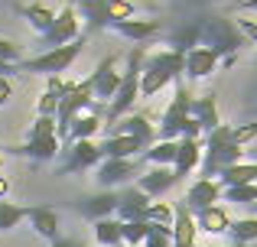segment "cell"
I'll return each mask as SVG.
<instances>
[{
    "label": "cell",
    "mask_w": 257,
    "mask_h": 247,
    "mask_svg": "<svg viewBox=\"0 0 257 247\" xmlns=\"http://www.w3.org/2000/svg\"><path fill=\"white\" fill-rule=\"evenodd\" d=\"M0 153H10V156H26V159H36V163H49L62 153V143L59 137H49V140H26V143H17V146H0Z\"/></svg>",
    "instance_id": "9a60e30c"
},
{
    "label": "cell",
    "mask_w": 257,
    "mask_h": 247,
    "mask_svg": "<svg viewBox=\"0 0 257 247\" xmlns=\"http://www.w3.org/2000/svg\"><path fill=\"white\" fill-rule=\"evenodd\" d=\"M88 111H94V88H91V82H88V78L85 82H72L69 91H65V98H62V104H59V111H56V133L65 137L72 121L88 114Z\"/></svg>",
    "instance_id": "52a82bcc"
},
{
    "label": "cell",
    "mask_w": 257,
    "mask_h": 247,
    "mask_svg": "<svg viewBox=\"0 0 257 247\" xmlns=\"http://www.w3.org/2000/svg\"><path fill=\"white\" fill-rule=\"evenodd\" d=\"M238 10H257V0H241Z\"/></svg>",
    "instance_id": "681fc988"
},
{
    "label": "cell",
    "mask_w": 257,
    "mask_h": 247,
    "mask_svg": "<svg viewBox=\"0 0 257 247\" xmlns=\"http://www.w3.org/2000/svg\"><path fill=\"white\" fill-rule=\"evenodd\" d=\"M117 192L114 189H101L98 195H88L78 202V211H82V218H88V221H104V218L117 215Z\"/></svg>",
    "instance_id": "2e32d148"
},
{
    "label": "cell",
    "mask_w": 257,
    "mask_h": 247,
    "mask_svg": "<svg viewBox=\"0 0 257 247\" xmlns=\"http://www.w3.org/2000/svg\"><path fill=\"white\" fill-rule=\"evenodd\" d=\"M234 163H244V146L231 140V124L215 127L205 133V150H202V179H218L221 169Z\"/></svg>",
    "instance_id": "277c9868"
},
{
    "label": "cell",
    "mask_w": 257,
    "mask_h": 247,
    "mask_svg": "<svg viewBox=\"0 0 257 247\" xmlns=\"http://www.w3.org/2000/svg\"><path fill=\"white\" fill-rule=\"evenodd\" d=\"M98 150L104 159H137V153H144L137 140L124 137V133H107L104 143H98Z\"/></svg>",
    "instance_id": "484cf974"
},
{
    "label": "cell",
    "mask_w": 257,
    "mask_h": 247,
    "mask_svg": "<svg viewBox=\"0 0 257 247\" xmlns=\"http://www.w3.org/2000/svg\"><path fill=\"white\" fill-rule=\"evenodd\" d=\"M117 221H144L147 208H150V198L137 189V185H127L124 192H117Z\"/></svg>",
    "instance_id": "ac0fdd59"
},
{
    "label": "cell",
    "mask_w": 257,
    "mask_h": 247,
    "mask_svg": "<svg viewBox=\"0 0 257 247\" xmlns=\"http://www.w3.org/2000/svg\"><path fill=\"white\" fill-rule=\"evenodd\" d=\"M166 46H170L173 52H192L195 46H202V17L199 20H186V23H179L176 30L166 33Z\"/></svg>",
    "instance_id": "d6986e66"
},
{
    "label": "cell",
    "mask_w": 257,
    "mask_h": 247,
    "mask_svg": "<svg viewBox=\"0 0 257 247\" xmlns=\"http://www.w3.org/2000/svg\"><path fill=\"white\" fill-rule=\"evenodd\" d=\"M10 98H13V82L0 75V108H4V104L10 101Z\"/></svg>",
    "instance_id": "f6af8a7d"
},
{
    "label": "cell",
    "mask_w": 257,
    "mask_h": 247,
    "mask_svg": "<svg viewBox=\"0 0 257 247\" xmlns=\"http://www.w3.org/2000/svg\"><path fill=\"white\" fill-rule=\"evenodd\" d=\"M186 75V56L173 49H163L157 56L144 59V72H140V98H153L166 88L170 82H179Z\"/></svg>",
    "instance_id": "3957f363"
},
{
    "label": "cell",
    "mask_w": 257,
    "mask_h": 247,
    "mask_svg": "<svg viewBox=\"0 0 257 247\" xmlns=\"http://www.w3.org/2000/svg\"><path fill=\"white\" fill-rule=\"evenodd\" d=\"M176 182H179V176H176L170 166H150L147 172H140V176H137V189L144 192L150 202H153V198H160V195H166Z\"/></svg>",
    "instance_id": "5bb4252c"
},
{
    "label": "cell",
    "mask_w": 257,
    "mask_h": 247,
    "mask_svg": "<svg viewBox=\"0 0 257 247\" xmlns=\"http://www.w3.org/2000/svg\"><path fill=\"white\" fill-rule=\"evenodd\" d=\"M238 30L244 33V39L257 43V20H238Z\"/></svg>",
    "instance_id": "ee69618b"
},
{
    "label": "cell",
    "mask_w": 257,
    "mask_h": 247,
    "mask_svg": "<svg viewBox=\"0 0 257 247\" xmlns=\"http://www.w3.org/2000/svg\"><path fill=\"white\" fill-rule=\"evenodd\" d=\"M221 59L215 56L212 49H205V46H195L192 52H186V75L192 78V82H199V78H208L215 69H218Z\"/></svg>",
    "instance_id": "cb8c5ba5"
},
{
    "label": "cell",
    "mask_w": 257,
    "mask_h": 247,
    "mask_svg": "<svg viewBox=\"0 0 257 247\" xmlns=\"http://www.w3.org/2000/svg\"><path fill=\"white\" fill-rule=\"evenodd\" d=\"M26 218H30L33 231H36L39 237H46V241H56L59 237V224H62V218H59L56 208H46V205H33V208H26Z\"/></svg>",
    "instance_id": "603a6c76"
},
{
    "label": "cell",
    "mask_w": 257,
    "mask_h": 247,
    "mask_svg": "<svg viewBox=\"0 0 257 247\" xmlns=\"http://www.w3.org/2000/svg\"><path fill=\"white\" fill-rule=\"evenodd\" d=\"M94 241H98V247H124V237H120V221H117V218L94 221Z\"/></svg>",
    "instance_id": "d6a6232c"
},
{
    "label": "cell",
    "mask_w": 257,
    "mask_h": 247,
    "mask_svg": "<svg viewBox=\"0 0 257 247\" xmlns=\"http://www.w3.org/2000/svg\"><path fill=\"white\" fill-rule=\"evenodd\" d=\"M62 153H65V159H62V166L56 169V176H75V172H85V169H98V163L104 159L94 140L69 143Z\"/></svg>",
    "instance_id": "9c48e42d"
},
{
    "label": "cell",
    "mask_w": 257,
    "mask_h": 247,
    "mask_svg": "<svg viewBox=\"0 0 257 247\" xmlns=\"http://www.w3.org/2000/svg\"><path fill=\"white\" fill-rule=\"evenodd\" d=\"M192 117L199 121L202 133H212L215 127H221V117H218V101H215V95L192 98Z\"/></svg>",
    "instance_id": "4316f807"
},
{
    "label": "cell",
    "mask_w": 257,
    "mask_h": 247,
    "mask_svg": "<svg viewBox=\"0 0 257 247\" xmlns=\"http://www.w3.org/2000/svg\"><path fill=\"white\" fill-rule=\"evenodd\" d=\"M176 150H179V140H157L150 150L140 153V159H144V163H150V166H170V169H173Z\"/></svg>",
    "instance_id": "f546056e"
},
{
    "label": "cell",
    "mask_w": 257,
    "mask_h": 247,
    "mask_svg": "<svg viewBox=\"0 0 257 247\" xmlns=\"http://www.w3.org/2000/svg\"><path fill=\"white\" fill-rule=\"evenodd\" d=\"M140 176V159H101L94 169V182L101 189H117Z\"/></svg>",
    "instance_id": "30bf717a"
},
{
    "label": "cell",
    "mask_w": 257,
    "mask_h": 247,
    "mask_svg": "<svg viewBox=\"0 0 257 247\" xmlns=\"http://www.w3.org/2000/svg\"><path fill=\"white\" fill-rule=\"evenodd\" d=\"M26 218V208L23 205H13V202H4L0 198V234H7V231H13L20 221Z\"/></svg>",
    "instance_id": "d590c367"
},
{
    "label": "cell",
    "mask_w": 257,
    "mask_h": 247,
    "mask_svg": "<svg viewBox=\"0 0 257 247\" xmlns=\"http://www.w3.org/2000/svg\"><path fill=\"white\" fill-rule=\"evenodd\" d=\"M0 62H7V65H20V62H23V49H20L17 43H10V39L0 36Z\"/></svg>",
    "instance_id": "60d3db41"
},
{
    "label": "cell",
    "mask_w": 257,
    "mask_h": 247,
    "mask_svg": "<svg viewBox=\"0 0 257 247\" xmlns=\"http://www.w3.org/2000/svg\"><path fill=\"white\" fill-rule=\"evenodd\" d=\"M23 17L30 20V26L39 33V36H46V33L52 30V23H56V10H49L46 4H30V7H23Z\"/></svg>",
    "instance_id": "1f68e13d"
},
{
    "label": "cell",
    "mask_w": 257,
    "mask_h": 247,
    "mask_svg": "<svg viewBox=\"0 0 257 247\" xmlns=\"http://www.w3.org/2000/svg\"><path fill=\"white\" fill-rule=\"evenodd\" d=\"M254 137H257V124H241V127H231V140H234L238 146H247Z\"/></svg>",
    "instance_id": "7bdbcfd3"
},
{
    "label": "cell",
    "mask_w": 257,
    "mask_h": 247,
    "mask_svg": "<svg viewBox=\"0 0 257 247\" xmlns=\"http://www.w3.org/2000/svg\"><path fill=\"white\" fill-rule=\"evenodd\" d=\"M107 133H124V137L137 140L140 150H150V146L157 143V130H153V124H150V117H147V114H127V117H120L117 124L107 127Z\"/></svg>",
    "instance_id": "7c38bea8"
},
{
    "label": "cell",
    "mask_w": 257,
    "mask_h": 247,
    "mask_svg": "<svg viewBox=\"0 0 257 247\" xmlns=\"http://www.w3.org/2000/svg\"><path fill=\"white\" fill-rule=\"evenodd\" d=\"M202 46L212 49L218 59H225V65L234 62V52L241 46H247L244 33L238 30V23L228 17H202Z\"/></svg>",
    "instance_id": "5b68a950"
},
{
    "label": "cell",
    "mask_w": 257,
    "mask_h": 247,
    "mask_svg": "<svg viewBox=\"0 0 257 247\" xmlns=\"http://www.w3.org/2000/svg\"><path fill=\"white\" fill-rule=\"evenodd\" d=\"M251 208H254V211H257V205H251Z\"/></svg>",
    "instance_id": "db71d44e"
},
{
    "label": "cell",
    "mask_w": 257,
    "mask_h": 247,
    "mask_svg": "<svg viewBox=\"0 0 257 247\" xmlns=\"http://www.w3.org/2000/svg\"><path fill=\"white\" fill-rule=\"evenodd\" d=\"M144 221L173 228V208H170V205H163V202H150V208H147V218H144Z\"/></svg>",
    "instance_id": "f35d334b"
},
{
    "label": "cell",
    "mask_w": 257,
    "mask_h": 247,
    "mask_svg": "<svg viewBox=\"0 0 257 247\" xmlns=\"http://www.w3.org/2000/svg\"><path fill=\"white\" fill-rule=\"evenodd\" d=\"M49 137H59L56 133V117H36L26 133V140H49Z\"/></svg>",
    "instance_id": "74e56055"
},
{
    "label": "cell",
    "mask_w": 257,
    "mask_h": 247,
    "mask_svg": "<svg viewBox=\"0 0 257 247\" xmlns=\"http://www.w3.org/2000/svg\"><path fill=\"white\" fill-rule=\"evenodd\" d=\"M52 247H85V244L78 241V237H56V241H52Z\"/></svg>",
    "instance_id": "bcb514c9"
},
{
    "label": "cell",
    "mask_w": 257,
    "mask_h": 247,
    "mask_svg": "<svg viewBox=\"0 0 257 247\" xmlns=\"http://www.w3.org/2000/svg\"><path fill=\"white\" fill-rule=\"evenodd\" d=\"M69 85L72 82H62L59 75L46 78V91H43V98H39V104H36V117H56V111H59V104H62Z\"/></svg>",
    "instance_id": "d4e9b609"
},
{
    "label": "cell",
    "mask_w": 257,
    "mask_h": 247,
    "mask_svg": "<svg viewBox=\"0 0 257 247\" xmlns=\"http://www.w3.org/2000/svg\"><path fill=\"white\" fill-rule=\"evenodd\" d=\"M75 4L78 20H85L88 33L111 30V13H107V0H72Z\"/></svg>",
    "instance_id": "ffe728a7"
},
{
    "label": "cell",
    "mask_w": 257,
    "mask_h": 247,
    "mask_svg": "<svg viewBox=\"0 0 257 247\" xmlns=\"http://www.w3.org/2000/svg\"><path fill=\"white\" fill-rule=\"evenodd\" d=\"M228 234H231V244L251 247V241H257V218H238V221H231Z\"/></svg>",
    "instance_id": "836d02e7"
},
{
    "label": "cell",
    "mask_w": 257,
    "mask_h": 247,
    "mask_svg": "<svg viewBox=\"0 0 257 247\" xmlns=\"http://www.w3.org/2000/svg\"><path fill=\"white\" fill-rule=\"evenodd\" d=\"M0 75H4V78L17 75V65H7V62H0Z\"/></svg>",
    "instance_id": "7dc6e473"
},
{
    "label": "cell",
    "mask_w": 257,
    "mask_h": 247,
    "mask_svg": "<svg viewBox=\"0 0 257 247\" xmlns=\"http://www.w3.org/2000/svg\"><path fill=\"white\" fill-rule=\"evenodd\" d=\"M88 82H91L94 88V98H101V101H107V98H114V91L120 88V72H117V56H104L98 62V69L88 75Z\"/></svg>",
    "instance_id": "4fadbf2b"
},
{
    "label": "cell",
    "mask_w": 257,
    "mask_h": 247,
    "mask_svg": "<svg viewBox=\"0 0 257 247\" xmlns=\"http://www.w3.org/2000/svg\"><path fill=\"white\" fill-rule=\"evenodd\" d=\"M111 30L117 33V36L131 39L134 46H147L153 36H160V20H117V23H111Z\"/></svg>",
    "instance_id": "e0dca14e"
},
{
    "label": "cell",
    "mask_w": 257,
    "mask_h": 247,
    "mask_svg": "<svg viewBox=\"0 0 257 247\" xmlns=\"http://www.w3.org/2000/svg\"><path fill=\"white\" fill-rule=\"evenodd\" d=\"M98 130H101V114H98V108H94V111H88V114L75 117L65 137H69V143H78V140H91Z\"/></svg>",
    "instance_id": "4dcf8cb0"
},
{
    "label": "cell",
    "mask_w": 257,
    "mask_h": 247,
    "mask_svg": "<svg viewBox=\"0 0 257 247\" xmlns=\"http://www.w3.org/2000/svg\"><path fill=\"white\" fill-rule=\"evenodd\" d=\"M202 150H205V143H202V140L182 137L179 140V150H176V163H173V172H176V176L186 179L192 169H199V166H202Z\"/></svg>",
    "instance_id": "7402d4cb"
},
{
    "label": "cell",
    "mask_w": 257,
    "mask_h": 247,
    "mask_svg": "<svg viewBox=\"0 0 257 247\" xmlns=\"http://www.w3.org/2000/svg\"><path fill=\"white\" fill-rule=\"evenodd\" d=\"M144 247H173V228H166V224H150V234H147Z\"/></svg>",
    "instance_id": "ab89813d"
},
{
    "label": "cell",
    "mask_w": 257,
    "mask_h": 247,
    "mask_svg": "<svg viewBox=\"0 0 257 247\" xmlns=\"http://www.w3.org/2000/svg\"><path fill=\"white\" fill-rule=\"evenodd\" d=\"M215 202H221V185H218V179H202V176H199V179H195V182L186 189V195H182V205H186L192 215L212 208Z\"/></svg>",
    "instance_id": "8fae6325"
},
{
    "label": "cell",
    "mask_w": 257,
    "mask_h": 247,
    "mask_svg": "<svg viewBox=\"0 0 257 247\" xmlns=\"http://www.w3.org/2000/svg\"><path fill=\"white\" fill-rule=\"evenodd\" d=\"M221 198H225V202H234V205H257V182L221 189Z\"/></svg>",
    "instance_id": "8d00e7d4"
},
{
    "label": "cell",
    "mask_w": 257,
    "mask_h": 247,
    "mask_svg": "<svg viewBox=\"0 0 257 247\" xmlns=\"http://www.w3.org/2000/svg\"><path fill=\"white\" fill-rule=\"evenodd\" d=\"M82 46H85V33L75 39V43H69V46L46 49V52H39V56H33V59H23V62L17 65V72H33V75H46V78L62 75V72H69L72 62L82 56Z\"/></svg>",
    "instance_id": "8992f818"
},
{
    "label": "cell",
    "mask_w": 257,
    "mask_h": 247,
    "mask_svg": "<svg viewBox=\"0 0 257 247\" xmlns=\"http://www.w3.org/2000/svg\"><path fill=\"white\" fill-rule=\"evenodd\" d=\"M195 215L182 202L173 205V247H195Z\"/></svg>",
    "instance_id": "44dd1931"
},
{
    "label": "cell",
    "mask_w": 257,
    "mask_h": 247,
    "mask_svg": "<svg viewBox=\"0 0 257 247\" xmlns=\"http://www.w3.org/2000/svg\"><path fill=\"white\" fill-rule=\"evenodd\" d=\"M82 36V30H78V13H75V4H65L62 10L56 13V23H52V30L46 33V36H39V49H59V46H69L75 43V39Z\"/></svg>",
    "instance_id": "ba28073f"
},
{
    "label": "cell",
    "mask_w": 257,
    "mask_h": 247,
    "mask_svg": "<svg viewBox=\"0 0 257 247\" xmlns=\"http://www.w3.org/2000/svg\"><path fill=\"white\" fill-rule=\"evenodd\" d=\"M36 4H46V0H36Z\"/></svg>",
    "instance_id": "f5cc1de1"
},
{
    "label": "cell",
    "mask_w": 257,
    "mask_h": 247,
    "mask_svg": "<svg viewBox=\"0 0 257 247\" xmlns=\"http://www.w3.org/2000/svg\"><path fill=\"white\" fill-rule=\"evenodd\" d=\"M195 228L205 231V234H225V231L231 228V218H228V211L221 208V205H212V208L195 215Z\"/></svg>",
    "instance_id": "83f0119b"
},
{
    "label": "cell",
    "mask_w": 257,
    "mask_h": 247,
    "mask_svg": "<svg viewBox=\"0 0 257 247\" xmlns=\"http://www.w3.org/2000/svg\"><path fill=\"white\" fill-rule=\"evenodd\" d=\"M244 153H251V159H254V163H257V150H244Z\"/></svg>",
    "instance_id": "f907efd6"
},
{
    "label": "cell",
    "mask_w": 257,
    "mask_h": 247,
    "mask_svg": "<svg viewBox=\"0 0 257 247\" xmlns=\"http://www.w3.org/2000/svg\"><path fill=\"white\" fill-rule=\"evenodd\" d=\"M144 59H147V46H134L131 56H127V69L120 72V88L114 91V98L104 108L107 127L117 124L120 117H127L134 111V101L140 98V72H144Z\"/></svg>",
    "instance_id": "7a4b0ae2"
},
{
    "label": "cell",
    "mask_w": 257,
    "mask_h": 247,
    "mask_svg": "<svg viewBox=\"0 0 257 247\" xmlns=\"http://www.w3.org/2000/svg\"><path fill=\"white\" fill-rule=\"evenodd\" d=\"M147 234H150V221H120L124 247H144Z\"/></svg>",
    "instance_id": "e575fe53"
},
{
    "label": "cell",
    "mask_w": 257,
    "mask_h": 247,
    "mask_svg": "<svg viewBox=\"0 0 257 247\" xmlns=\"http://www.w3.org/2000/svg\"><path fill=\"white\" fill-rule=\"evenodd\" d=\"M247 182H257V163H234L228 169L218 172V185L221 189H231V185H247Z\"/></svg>",
    "instance_id": "f1b7e54d"
},
{
    "label": "cell",
    "mask_w": 257,
    "mask_h": 247,
    "mask_svg": "<svg viewBox=\"0 0 257 247\" xmlns=\"http://www.w3.org/2000/svg\"><path fill=\"white\" fill-rule=\"evenodd\" d=\"M202 140V127L192 117V91L186 88V82H176V95L170 101V108L163 111V121H160L157 140Z\"/></svg>",
    "instance_id": "6da1fadb"
},
{
    "label": "cell",
    "mask_w": 257,
    "mask_h": 247,
    "mask_svg": "<svg viewBox=\"0 0 257 247\" xmlns=\"http://www.w3.org/2000/svg\"><path fill=\"white\" fill-rule=\"evenodd\" d=\"M225 247H244V244H225Z\"/></svg>",
    "instance_id": "816d5d0a"
},
{
    "label": "cell",
    "mask_w": 257,
    "mask_h": 247,
    "mask_svg": "<svg viewBox=\"0 0 257 247\" xmlns=\"http://www.w3.org/2000/svg\"><path fill=\"white\" fill-rule=\"evenodd\" d=\"M7 192H10V179L0 176V198H7Z\"/></svg>",
    "instance_id": "c3c4849f"
},
{
    "label": "cell",
    "mask_w": 257,
    "mask_h": 247,
    "mask_svg": "<svg viewBox=\"0 0 257 247\" xmlns=\"http://www.w3.org/2000/svg\"><path fill=\"white\" fill-rule=\"evenodd\" d=\"M107 13H111V23H117V20H131L134 17V4H131V0H107Z\"/></svg>",
    "instance_id": "b9f144b4"
}]
</instances>
